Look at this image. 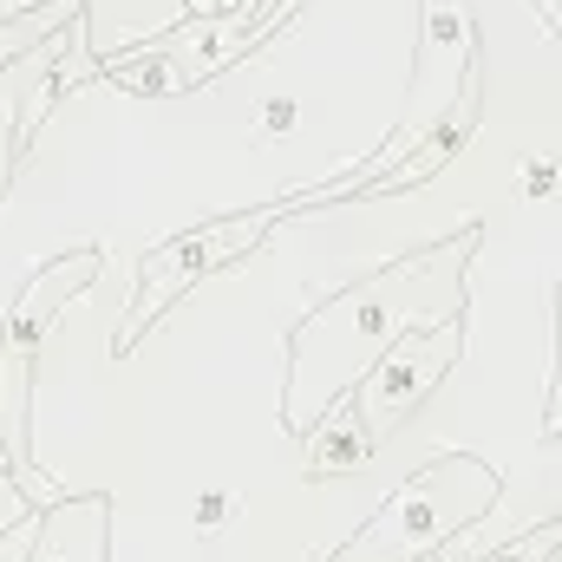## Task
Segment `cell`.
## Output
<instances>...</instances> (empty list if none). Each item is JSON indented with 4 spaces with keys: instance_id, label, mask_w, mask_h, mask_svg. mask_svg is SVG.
I'll return each mask as SVG.
<instances>
[{
    "instance_id": "obj_13",
    "label": "cell",
    "mask_w": 562,
    "mask_h": 562,
    "mask_svg": "<svg viewBox=\"0 0 562 562\" xmlns=\"http://www.w3.org/2000/svg\"><path fill=\"white\" fill-rule=\"evenodd\" d=\"M26 7H46V0H0V20L7 13H26Z\"/></svg>"
},
{
    "instance_id": "obj_3",
    "label": "cell",
    "mask_w": 562,
    "mask_h": 562,
    "mask_svg": "<svg viewBox=\"0 0 562 562\" xmlns=\"http://www.w3.org/2000/svg\"><path fill=\"white\" fill-rule=\"evenodd\" d=\"M99 269H105L99 249H72V256L33 269V281L20 288V301H13L7 321H0V464H7V477H13L40 510L59 504L66 491L46 484V477L33 471V451H26V419H33V360H40L46 327L59 321V307L79 301Z\"/></svg>"
},
{
    "instance_id": "obj_10",
    "label": "cell",
    "mask_w": 562,
    "mask_h": 562,
    "mask_svg": "<svg viewBox=\"0 0 562 562\" xmlns=\"http://www.w3.org/2000/svg\"><path fill=\"white\" fill-rule=\"evenodd\" d=\"M557 183H562V164L550 157V150L517 164V196H524V203H543V196H557Z\"/></svg>"
},
{
    "instance_id": "obj_5",
    "label": "cell",
    "mask_w": 562,
    "mask_h": 562,
    "mask_svg": "<svg viewBox=\"0 0 562 562\" xmlns=\"http://www.w3.org/2000/svg\"><path fill=\"white\" fill-rule=\"evenodd\" d=\"M256 243H262V229H256V223H210V229H196V236H183V243L157 249V256L144 262V276H138V301H132V314H125V327H119V353H132V347H138V334L164 314V307H170V301H183L196 281H210L216 269L243 262Z\"/></svg>"
},
{
    "instance_id": "obj_7",
    "label": "cell",
    "mask_w": 562,
    "mask_h": 562,
    "mask_svg": "<svg viewBox=\"0 0 562 562\" xmlns=\"http://www.w3.org/2000/svg\"><path fill=\"white\" fill-rule=\"evenodd\" d=\"M373 431L367 419L353 413V400L347 393H334L327 406H321V425L307 431V477H340V471H360V464H373Z\"/></svg>"
},
{
    "instance_id": "obj_6",
    "label": "cell",
    "mask_w": 562,
    "mask_h": 562,
    "mask_svg": "<svg viewBox=\"0 0 562 562\" xmlns=\"http://www.w3.org/2000/svg\"><path fill=\"white\" fill-rule=\"evenodd\" d=\"M105 537H112V497L66 491L59 504L40 510V537L26 562H105Z\"/></svg>"
},
{
    "instance_id": "obj_15",
    "label": "cell",
    "mask_w": 562,
    "mask_h": 562,
    "mask_svg": "<svg viewBox=\"0 0 562 562\" xmlns=\"http://www.w3.org/2000/svg\"><path fill=\"white\" fill-rule=\"evenodd\" d=\"M543 562H562V543H557V550H550V557H543Z\"/></svg>"
},
{
    "instance_id": "obj_11",
    "label": "cell",
    "mask_w": 562,
    "mask_h": 562,
    "mask_svg": "<svg viewBox=\"0 0 562 562\" xmlns=\"http://www.w3.org/2000/svg\"><path fill=\"white\" fill-rule=\"evenodd\" d=\"M294 125H301V99L276 92V99H262V105H256V138H288Z\"/></svg>"
},
{
    "instance_id": "obj_9",
    "label": "cell",
    "mask_w": 562,
    "mask_h": 562,
    "mask_svg": "<svg viewBox=\"0 0 562 562\" xmlns=\"http://www.w3.org/2000/svg\"><path fill=\"white\" fill-rule=\"evenodd\" d=\"M236 510H243V497H236V491H196V497H190V524H196V537L229 530V524H236Z\"/></svg>"
},
{
    "instance_id": "obj_12",
    "label": "cell",
    "mask_w": 562,
    "mask_h": 562,
    "mask_svg": "<svg viewBox=\"0 0 562 562\" xmlns=\"http://www.w3.org/2000/svg\"><path fill=\"white\" fill-rule=\"evenodd\" d=\"M543 438H562V281H557V373H550V413H543Z\"/></svg>"
},
{
    "instance_id": "obj_4",
    "label": "cell",
    "mask_w": 562,
    "mask_h": 562,
    "mask_svg": "<svg viewBox=\"0 0 562 562\" xmlns=\"http://www.w3.org/2000/svg\"><path fill=\"white\" fill-rule=\"evenodd\" d=\"M464 321H471V307H464V314H445V321H425V327H406V334L386 340V347L373 353V367L347 386V400H353V413L367 419L373 445H386V438L431 400V386L458 367V353H464Z\"/></svg>"
},
{
    "instance_id": "obj_8",
    "label": "cell",
    "mask_w": 562,
    "mask_h": 562,
    "mask_svg": "<svg viewBox=\"0 0 562 562\" xmlns=\"http://www.w3.org/2000/svg\"><path fill=\"white\" fill-rule=\"evenodd\" d=\"M557 543H562V517H557V524H537V530H524V537H510L504 550H491V557H477V562H543Z\"/></svg>"
},
{
    "instance_id": "obj_1",
    "label": "cell",
    "mask_w": 562,
    "mask_h": 562,
    "mask_svg": "<svg viewBox=\"0 0 562 562\" xmlns=\"http://www.w3.org/2000/svg\"><path fill=\"white\" fill-rule=\"evenodd\" d=\"M471 269H477V229H451L445 243H431V249L393 262V269H380V276L327 294V301L294 327L288 347L334 340L340 353H353V360H347V380H360L386 340H400L406 327H425V321H445V314H431V281L471 276ZM458 314H464V307H458Z\"/></svg>"
},
{
    "instance_id": "obj_14",
    "label": "cell",
    "mask_w": 562,
    "mask_h": 562,
    "mask_svg": "<svg viewBox=\"0 0 562 562\" xmlns=\"http://www.w3.org/2000/svg\"><path fill=\"white\" fill-rule=\"evenodd\" d=\"M537 7H543V13L557 20V33H562V0H537Z\"/></svg>"
},
{
    "instance_id": "obj_2",
    "label": "cell",
    "mask_w": 562,
    "mask_h": 562,
    "mask_svg": "<svg viewBox=\"0 0 562 562\" xmlns=\"http://www.w3.org/2000/svg\"><path fill=\"white\" fill-rule=\"evenodd\" d=\"M497 497H504V484H497V471H491L484 458H471V451H438L425 471H413V477L386 497V510H380L334 562L438 557V550H451L471 524H484V517L497 510Z\"/></svg>"
}]
</instances>
